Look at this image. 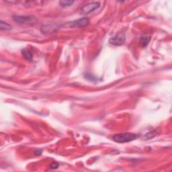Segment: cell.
<instances>
[{
	"instance_id": "obj_1",
	"label": "cell",
	"mask_w": 172,
	"mask_h": 172,
	"mask_svg": "<svg viewBox=\"0 0 172 172\" xmlns=\"http://www.w3.org/2000/svg\"><path fill=\"white\" fill-rule=\"evenodd\" d=\"M138 136L136 134L125 132V133L116 134L113 136L114 141L118 143H126L132 141L137 139Z\"/></svg>"
},
{
	"instance_id": "obj_2",
	"label": "cell",
	"mask_w": 172,
	"mask_h": 172,
	"mask_svg": "<svg viewBox=\"0 0 172 172\" xmlns=\"http://www.w3.org/2000/svg\"><path fill=\"white\" fill-rule=\"evenodd\" d=\"M15 22L20 24L32 25L36 22L37 19L31 16H13L12 17Z\"/></svg>"
},
{
	"instance_id": "obj_3",
	"label": "cell",
	"mask_w": 172,
	"mask_h": 172,
	"mask_svg": "<svg viewBox=\"0 0 172 172\" xmlns=\"http://www.w3.org/2000/svg\"><path fill=\"white\" fill-rule=\"evenodd\" d=\"M89 24H90V20L87 18H83L65 24L64 26L66 28H84L88 26Z\"/></svg>"
},
{
	"instance_id": "obj_4",
	"label": "cell",
	"mask_w": 172,
	"mask_h": 172,
	"mask_svg": "<svg viewBox=\"0 0 172 172\" xmlns=\"http://www.w3.org/2000/svg\"><path fill=\"white\" fill-rule=\"evenodd\" d=\"M126 34L124 32H118L110 39L109 42L114 46H120L125 42Z\"/></svg>"
},
{
	"instance_id": "obj_5",
	"label": "cell",
	"mask_w": 172,
	"mask_h": 172,
	"mask_svg": "<svg viewBox=\"0 0 172 172\" xmlns=\"http://www.w3.org/2000/svg\"><path fill=\"white\" fill-rule=\"evenodd\" d=\"M59 26L56 24H47L42 26L40 28V32L46 35L52 34L59 29Z\"/></svg>"
},
{
	"instance_id": "obj_6",
	"label": "cell",
	"mask_w": 172,
	"mask_h": 172,
	"mask_svg": "<svg viewBox=\"0 0 172 172\" xmlns=\"http://www.w3.org/2000/svg\"><path fill=\"white\" fill-rule=\"evenodd\" d=\"M100 7V3L98 2H92L89 3L88 4L85 5L81 10V14L82 15H87L88 13L92 12L95 9H98Z\"/></svg>"
},
{
	"instance_id": "obj_7",
	"label": "cell",
	"mask_w": 172,
	"mask_h": 172,
	"mask_svg": "<svg viewBox=\"0 0 172 172\" xmlns=\"http://www.w3.org/2000/svg\"><path fill=\"white\" fill-rule=\"evenodd\" d=\"M151 40V36L148 34H143L142 35L140 38L139 43L142 47H147Z\"/></svg>"
},
{
	"instance_id": "obj_8",
	"label": "cell",
	"mask_w": 172,
	"mask_h": 172,
	"mask_svg": "<svg viewBox=\"0 0 172 172\" xmlns=\"http://www.w3.org/2000/svg\"><path fill=\"white\" fill-rule=\"evenodd\" d=\"M22 54L23 57H24V59H26V60L29 61H32L33 60V55L32 54V53L28 50L24 49V50L22 51Z\"/></svg>"
},
{
	"instance_id": "obj_9",
	"label": "cell",
	"mask_w": 172,
	"mask_h": 172,
	"mask_svg": "<svg viewBox=\"0 0 172 172\" xmlns=\"http://www.w3.org/2000/svg\"><path fill=\"white\" fill-rule=\"evenodd\" d=\"M156 134H157V132H156L155 130L148 132V133L145 134V135H144L143 140L144 141H148V140L153 139V137H155L156 136Z\"/></svg>"
},
{
	"instance_id": "obj_10",
	"label": "cell",
	"mask_w": 172,
	"mask_h": 172,
	"mask_svg": "<svg viewBox=\"0 0 172 172\" xmlns=\"http://www.w3.org/2000/svg\"><path fill=\"white\" fill-rule=\"evenodd\" d=\"M74 3V1H69V0H62V1H59V3L62 7H70Z\"/></svg>"
},
{
	"instance_id": "obj_11",
	"label": "cell",
	"mask_w": 172,
	"mask_h": 172,
	"mask_svg": "<svg viewBox=\"0 0 172 172\" xmlns=\"http://www.w3.org/2000/svg\"><path fill=\"white\" fill-rule=\"evenodd\" d=\"M0 29L1 30H9L11 29V26L8 24L4 22L1 21L0 22Z\"/></svg>"
},
{
	"instance_id": "obj_12",
	"label": "cell",
	"mask_w": 172,
	"mask_h": 172,
	"mask_svg": "<svg viewBox=\"0 0 172 172\" xmlns=\"http://www.w3.org/2000/svg\"><path fill=\"white\" fill-rule=\"evenodd\" d=\"M85 78L87 79V80L89 81H96L97 80L96 78H95L94 76H92V75L89 74H86L84 76Z\"/></svg>"
},
{
	"instance_id": "obj_13",
	"label": "cell",
	"mask_w": 172,
	"mask_h": 172,
	"mask_svg": "<svg viewBox=\"0 0 172 172\" xmlns=\"http://www.w3.org/2000/svg\"><path fill=\"white\" fill-rule=\"evenodd\" d=\"M59 167V164L57 162H53L50 165V167L51 169H57Z\"/></svg>"
},
{
	"instance_id": "obj_14",
	"label": "cell",
	"mask_w": 172,
	"mask_h": 172,
	"mask_svg": "<svg viewBox=\"0 0 172 172\" xmlns=\"http://www.w3.org/2000/svg\"><path fill=\"white\" fill-rule=\"evenodd\" d=\"M42 151L41 149H37V150H36V151H35V152H34V153H35V155H40L41 154H42Z\"/></svg>"
}]
</instances>
